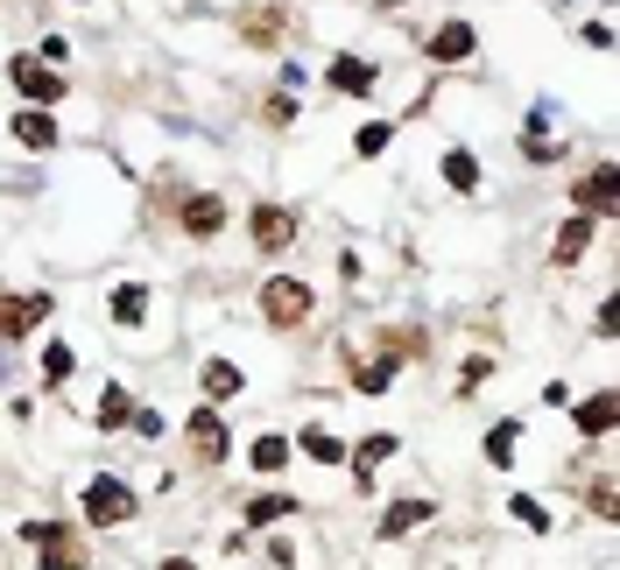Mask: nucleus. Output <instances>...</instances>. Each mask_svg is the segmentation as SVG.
I'll return each instance as SVG.
<instances>
[{
  "instance_id": "17",
  "label": "nucleus",
  "mask_w": 620,
  "mask_h": 570,
  "mask_svg": "<svg viewBox=\"0 0 620 570\" xmlns=\"http://www.w3.org/2000/svg\"><path fill=\"white\" fill-rule=\"evenodd\" d=\"M423 324H381V359H388V367H417L423 359Z\"/></svg>"
},
{
  "instance_id": "13",
  "label": "nucleus",
  "mask_w": 620,
  "mask_h": 570,
  "mask_svg": "<svg viewBox=\"0 0 620 570\" xmlns=\"http://www.w3.org/2000/svg\"><path fill=\"white\" fill-rule=\"evenodd\" d=\"M395 451H402V437H395V430H374V437H360L346 451V464H352V486H374V472L381 464H388Z\"/></svg>"
},
{
  "instance_id": "7",
  "label": "nucleus",
  "mask_w": 620,
  "mask_h": 570,
  "mask_svg": "<svg viewBox=\"0 0 620 570\" xmlns=\"http://www.w3.org/2000/svg\"><path fill=\"white\" fill-rule=\"evenodd\" d=\"M57 318V296L50 289H14V296H0V338H28L36 324H50Z\"/></svg>"
},
{
  "instance_id": "10",
  "label": "nucleus",
  "mask_w": 620,
  "mask_h": 570,
  "mask_svg": "<svg viewBox=\"0 0 620 570\" xmlns=\"http://www.w3.org/2000/svg\"><path fill=\"white\" fill-rule=\"evenodd\" d=\"M423 521H437V500H423V493H409V500H388V507H381L374 535H381V543H402V535H417Z\"/></svg>"
},
{
  "instance_id": "9",
  "label": "nucleus",
  "mask_w": 620,
  "mask_h": 570,
  "mask_svg": "<svg viewBox=\"0 0 620 570\" xmlns=\"http://www.w3.org/2000/svg\"><path fill=\"white\" fill-rule=\"evenodd\" d=\"M324 85H332V92H352V99H374L381 92V64H374V57L338 50L332 64H324Z\"/></svg>"
},
{
  "instance_id": "27",
  "label": "nucleus",
  "mask_w": 620,
  "mask_h": 570,
  "mask_svg": "<svg viewBox=\"0 0 620 570\" xmlns=\"http://www.w3.org/2000/svg\"><path fill=\"white\" fill-rule=\"evenodd\" d=\"M71 373H78V352H71L64 338H57V345H42V381H50V387H64Z\"/></svg>"
},
{
  "instance_id": "32",
  "label": "nucleus",
  "mask_w": 620,
  "mask_h": 570,
  "mask_svg": "<svg viewBox=\"0 0 620 570\" xmlns=\"http://www.w3.org/2000/svg\"><path fill=\"white\" fill-rule=\"evenodd\" d=\"M36 57H42V64H57V71H64V64H71V42H64V36H42V50H36Z\"/></svg>"
},
{
  "instance_id": "35",
  "label": "nucleus",
  "mask_w": 620,
  "mask_h": 570,
  "mask_svg": "<svg viewBox=\"0 0 620 570\" xmlns=\"http://www.w3.org/2000/svg\"><path fill=\"white\" fill-rule=\"evenodd\" d=\"M261 113H269L275 127H283V120H297V99H289V92H275V99H269V107H261Z\"/></svg>"
},
{
  "instance_id": "19",
  "label": "nucleus",
  "mask_w": 620,
  "mask_h": 570,
  "mask_svg": "<svg viewBox=\"0 0 620 570\" xmlns=\"http://www.w3.org/2000/svg\"><path fill=\"white\" fill-rule=\"evenodd\" d=\"M198 381H204V401L219 409V401H233V395L247 387V373L233 367V359H204V367H198Z\"/></svg>"
},
{
  "instance_id": "23",
  "label": "nucleus",
  "mask_w": 620,
  "mask_h": 570,
  "mask_svg": "<svg viewBox=\"0 0 620 570\" xmlns=\"http://www.w3.org/2000/svg\"><path fill=\"white\" fill-rule=\"evenodd\" d=\"M514 451H522V423H514V416H500V423L486 430V464H494V472H508Z\"/></svg>"
},
{
  "instance_id": "12",
  "label": "nucleus",
  "mask_w": 620,
  "mask_h": 570,
  "mask_svg": "<svg viewBox=\"0 0 620 570\" xmlns=\"http://www.w3.org/2000/svg\"><path fill=\"white\" fill-rule=\"evenodd\" d=\"M472 50H480V36H472V22H459V14H451V22H437L431 42H423V57H431V64H466Z\"/></svg>"
},
{
  "instance_id": "36",
  "label": "nucleus",
  "mask_w": 620,
  "mask_h": 570,
  "mask_svg": "<svg viewBox=\"0 0 620 570\" xmlns=\"http://www.w3.org/2000/svg\"><path fill=\"white\" fill-rule=\"evenodd\" d=\"M156 570H198V563H190V557H162Z\"/></svg>"
},
{
  "instance_id": "14",
  "label": "nucleus",
  "mask_w": 620,
  "mask_h": 570,
  "mask_svg": "<svg viewBox=\"0 0 620 570\" xmlns=\"http://www.w3.org/2000/svg\"><path fill=\"white\" fill-rule=\"evenodd\" d=\"M593 239H599V226H593V219H579V212H571V219H565V226H557V247H550V268H579V261H585V253H593Z\"/></svg>"
},
{
  "instance_id": "29",
  "label": "nucleus",
  "mask_w": 620,
  "mask_h": 570,
  "mask_svg": "<svg viewBox=\"0 0 620 570\" xmlns=\"http://www.w3.org/2000/svg\"><path fill=\"white\" fill-rule=\"evenodd\" d=\"M585 507H593L599 521H613V515H620V507H613V464H599V479L585 486Z\"/></svg>"
},
{
  "instance_id": "28",
  "label": "nucleus",
  "mask_w": 620,
  "mask_h": 570,
  "mask_svg": "<svg viewBox=\"0 0 620 570\" xmlns=\"http://www.w3.org/2000/svg\"><path fill=\"white\" fill-rule=\"evenodd\" d=\"M388 141H395V120H367V127L352 134V156H360V162H374Z\"/></svg>"
},
{
  "instance_id": "25",
  "label": "nucleus",
  "mask_w": 620,
  "mask_h": 570,
  "mask_svg": "<svg viewBox=\"0 0 620 570\" xmlns=\"http://www.w3.org/2000/svg\"><path fill=\"white\" fill-rule=\"evenodd\" d=\"M36 570H85V543H78V529H71V535H57V543H42Z\"/></svg>"
},
{
  "instance_id": "6",
  "label": "nucleus",
  "mask_w": 620,
  "mask_h": 570,
  "mask_svg": "<svg viewBox=\"0 0 620 570\" xmlns=\"http://www.w3.org/2000/svg\"><path fill=\"white\" fill-rule=\"evenodd\" d=\"M297 212L289 205H275V198H261L255 212H247V239H255V253H289L297 247Z\"/></svg>"
},
{
  "instance_id": "2",
  "label": "nucleus",
  "mask_w": 620,
  "mask_h": 570,
  "mask_svg": "<svg viewBox=\"0 0 620 570\" xmlns=\"http://www.w3.org/2000/svg\"><path fill=\"white\" fill-rule=\"evenodd\" d=\"M310 318H318V289H310L303 275H269L261 282V324H269V332H303Z\"/></svg>"
},
{
  "instance_id": "21",
  "label": "nucleus",
  "mask_w": 620,
  "mask_h": 570,
  "mask_svg": "<svg viewBox=\"0 0 620 570\" xmlns=\"http://www.w3.org/2000/svg\"><path fill=\"white\" fill-rule=\"evenodd\" d=\"M289 444H297V451H303L310 464H346V444H338V437H332L324 423H303V430H297Z\"/></svg>"
},
{
  "instance_id": "37",
  "label": "nucleus",
  "mask_w": 620,
  "mask_h": 570,
  "mask_svg": "<svg viewBox=\"0 0 620 570\" xmlns=\"http://www.w3.org/2000/svg\"><path fill=\"white\" fill-rule=\"evenodd\" d=\"M374 8H381V14H395V8H409V0H374Z\"/></svg>"
},
{
  "instance_id": "15",
  "label": "nucleus",
  "mask_w": 620,
  "mask_h": 570,
  "mask_svg": "<svg viewBox=\"0 0 620 570\" xmlns=\"http://www.w3.org/2000/svg\"><path fill=\"white\" fill-rule=\"evenodd\" d=\"M107 318L121 324V332H141V324H149V282H121V289H107Z\"/></svg>"
},
{
  "instance_id": "5",
  "label": "nucleus",
  "mask_w": 620,
  "mask_h": 570,
  "mask_svg": "<svg viewBox=\"0 0 620 570\" xmlns=\"http://www.w3.org/2000/svg\"><path fill=\"white\" fill-rule=\"evenodd\" d=\"M571 212L593 219V226H607V219L620 212V170H613V162H593V170L571 184Z\"/></svg>"
},
{
  "instance_id": "26",
  "label": "nucleus",
  "mask_w": 620,
  "mask_h": 570,
  "mask_svg": "<svg viewBox=\"0 0 620 570\" xmlns=\"http://www.w3.org/2000/svg\"><path fill=\"white\" fill-rule=\"evenodd\" d=\"M508 515H514V521H522V529H529V535H550V529H557V521H550V507H543V500H536V493H514V500H508Z\"/></svg>"
},
{
  "instance_id": "20",
  "label": "nucleus",
  "mask_w": 620,
  "mask_h": 570,
  "mask_svg": "<svg viewBox=\"0 0 620 570\" xmlns=\"http://www.w3.org/2000/svg\"><path fill=\"white\" fill-rule=\"evenodd\" d=\"M127 423H135V395L121 381H107L99 387V409H92V430H127Z\"/></svg>"
},
{
  "instance_id": "16",
  "label": "nucleus",
  "mask_w": 620,
  "mask_h": 570,
  "mask_svg": "<svg viewBox=\"0 0 620 570\" xmlns=\"http://www.w3.org/2000/svg\"><path fill=\"white\" fill-rule=\"evenodd\" d=\"M571 423H579L585 437H613V423H620V395H613V387H599V395H585L579 409H571Z\"/></svg>"
},
{
  "instance_id": "11",
  "label": "nucleus",
  "mask_w": 620,
  "mask_h": 570,
  "mask_svg": "<svg viewBox=\"0 0 620 570\" xmlns=\"http://www.w3.org/2000/svg\"><path fill=\"white\" fill-rule=\"evenodd\" d=\"M8 134H14V148H28V156H50V148L64 141L57 113H42V107H22V113H8Z\"/></svg>"
},
{
  "instance_id": "3",
  "label": "nucleus",
  "mask_w": 620,
  "mask_h": 570,
  "mask_svg": "<svg viewBox=\"0 0 620 570\" xmlns=\"http://www.w3.org/2000/svg\"><path fill=\"white\" fill-rule=\"evenodd\" d=\"M184 451H190V464H226L233 458V423H226V409H190L184 416Z\"/></svg>"
},
{
  "instance_id": "22",
  "label": "nucleus",
  "mask_w": 620,
  "mask_h": 570,
  "mask_svg": "<svg viewBox=\"0 0 620 570\" xmlns=\"http://www.w3.org/2000/svg\"><path fill=\"white\" fill-rule=\"evenodd\" d=\"M275 521H297V493H255L247 500V529H275Z\"/></svg>"
},
{
  "instance_id": "33",
  "label": "nucleus",
  "mask_w": 620,
  "mask_h": 570,
  "mask_svg": "<svg viewBox=\"0 0 620 570\" xmlns=\"http://www.w3.org/2000/svg\"><path fill=\"white\" fill-rule=\"evenodd\" d=\"M486 373H494V359H486V352H480V359H472V367L459 373V395H472V387H480V381H486Z\"/></svg>"
},
{
  "instance_id": "4",
  "label": "nucleus",
  "mask_w": 620,
  "mask_h": 570,
  "mask_svg": "<svg viewBox=\"0 0 620 570\" xmlns=\"http://www.w3.org/2000/svg\"><path fill=\"white\" fill-rule=\"evenodd\" d=\"M8 85L22 92V107H64V92H71V78L57 64H42V57H8Z\"/></svg>"
},
{
  "instance_id": "34",
  "label": "nucleus",
  "mask_w": 620,
  "mask_h": 570,
  "mask_svg": "<svg viewBox=\"0 0 620 570\" xmlns=\"http://www.w3.org/2000/svg\"><path fill=\"white\" fill-rule=\"evenodd\" d=\"M127 430H135V437H162V416H156V409H141V401H135V423H127Z\"/></svg>"
},
{
  "instance_id": "30",
  "label": "nucleus",
  "mask_w": 620,
  "mask_h": 570,
  "mask_svg": "<svg viewBox=\"0 0 620 570\" xmlns=\"http://www.w3.org/2000/svg\"><path fill=\"white\" fill-rule=\"evenodd\" d=\"M388 381H395V367H388V359H360V367H352V387H360V395H381Z\"/></svg>"
},
{
  "instance_id": "8",
  "label": "nucleus",
  "mask_w": 620,
  "mask_h": 570,
  "mask_svg": "<svg viewBox=\"0 0 620 570\" xmlns=\"http://www.w3.org/2000/svg\"><path fill=\"white\" fill-rule=\"evenodd\" d=\"M226 198H219V190H190V198L184 205H176V233H184V239H219V233H226Z\"/></svg>"
},
{
  "instance_id": "18",
  "label": "nucleus",
  "mask_w": 620,
  "mask_h": 570,
  "mask_svg": "<svg viewBox=\"0 0 620 570\" xmlns=\"http://www.w3.org/2000/svg\"><path fill=\"white\" fill-rule=\"evenodd\" d=\"M289 458H297V444L283 437V430H269V437H255L247 444V464H255L261 479H275V472H289Z\"/></svg>"
},
{
  "instance_id": "24",
  "label": "nucleus",
  "mask_w": 620,
  "mask_h": 570,
  "mask_svg": "<svg viewBox=\"0 0 620 570\" xmlns=\"http://www.w3.org/2000/svg\"><path fill=\"white\" fill-rule=\"evenodd\" d=\"M445 184L459 190V198L480 190V156H472V148H445Z\"/></svg>"
},
{
  "instance_id": "31",
  "label": "nucleus",
  "mask_w": 620,
  "mask_h": 570,
  "mask_svg": "<svg viewBox=\"0 0 620 570\" xmlns=\"http://www.w3.org/2000/svg\"><path fill=\"white\" fill-rule=\"evenodd\" d=\"M57 535H71V521H22V543H57Z\"/></svg>"
},
{
  "instance_id": "1",
  "label": "nucleus",
  "mask_w": 620,
  "mask_h": 570,
  "mask_svg": "<svg viewBox=\"0 0 620 570\" xmlns=\"http://www.w3.org/2000/svg\"><path fill=\"white\" fill-rule=\"evenodd\" d=\"M78 515H85V529H127V521L141 515V493L127 486L121 472H92L85 493H78Z\"/></svg>"
}]
</instances>
